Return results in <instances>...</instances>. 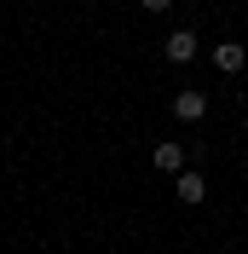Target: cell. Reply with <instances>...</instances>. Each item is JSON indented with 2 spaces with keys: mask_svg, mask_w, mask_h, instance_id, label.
<instances>
[{
  "mask_svg": "<svg viewBox=\"0 0 248 254\" xmlns=\"http://www.w3.org/2000/svg\"><path fill=\"white\" fill-rule=\"evenodd\" d=\"M243 64H248V52L237 47V41H219V47H214V69H225V75H237Z\"/></svg>",
  "mask_w": 248,
  "mask_h": 254,
  "instance_id": "cell-3",
  "label": "cell"
},
{
  "mask_svg": "<svg viewBox=\"0 0 248 254\" xmlns=\"http://www.w3.org/2000/svg\"><path fill=\"white\" fill-rule=\"evenodd\" d=\"M168 64H196V35L190 29H173L168 35Z\"/></svg>",
  "mask_w": 248,
  "mask_h": 254,
  "instance_id": "cell-2",
  "label": "cell"
},
{
  "mask_svg": "<svg viewBox=\"0 0 248 254\" xmlns=\"http://www.w3.org/2000/svg\"><path fill=\"white\" fill-rule=\"evenodd\" d=\"M139 6H144V12H168L173 0H139Z\"/></svg>",
  "mask_w": 248,
  "mask_h": 254,
  "instance_id": "cell-6",
  "label": "cell"
},
{
  "mask_svg": "<svg viewBox=\"0 0 248 254\" xmlns=\"http://www.w3.org/2000/svg\"><path fill=\"white\" fill-rule=\"evenodd\" d=\"M202 196H208V185H202V174H185V168H179V202H190V208H196Z\"/></svg>",
  "mask_w": 248,
  "mask_h": 254,
  "instance_id": "cell-4",
  "label": "cell"
},
{
  "mask_svg": "<svg viewBox=\"0 0 248 254\" xmlns=\"http://www.w3.org/2000/svg\"><path fill=\"white\" fill-rule=\"evenodd\" d=\"M173 116H179V122H202V116H208V98H202L196 87H185V93L173 98Z\"/></svg>",
  "mask_w": 248,
  "mask_h": 254,
  "instance_id": "cell-1",
  "label": "cell"
},
{
  "mask_svg": "<svg viewBox=\"0 0 248 254\" xmlns=\"http://www.w3.org/2000/svg\"><path fill=\"white\" fill-rule=\"evenodd\" d=\"M156 168L162 174H179L185 168V144H156Z\"/></svg>",
  "mask_w": 248,
  "mask_h": 254,
  "instance_id": "cell-5",
  "label": "cell"
},
{
  "mask_svg": "<svg viewBox=\"0 0 248 254\" xmlns=\"http://www.w3.org/2000/svg\"><path fill=\"white\" fill-rule=\"evenodd\" d=\"M243 127H248V122H243Z\"/></svg>",
  "mask_w": 248,
  "mask_h": 254,
  "instance_id": "cell-7",
  "label": "cell"
}]
</instances>
